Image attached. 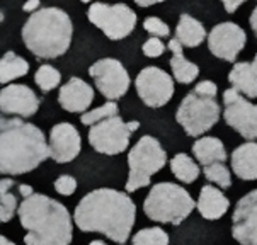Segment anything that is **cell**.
Listing matches in <instances>:
<instances>
[{
  "label": "cell",
  "mask_w": 257,
  "mask_h": 245,
  "mask_svg": "<svg viewBox=\"0 0 257 245\" xmlns=\"http://www.w3.org/2000/svg\"><path fill=\"white\" fill-rule=\"evenodd\" d=\"M17 216L28 230L26 245H70L73 240L72 216L56 199L45 194H31L19 204Z\"/></svg>",
  "instance_id": "obj_3"
},
{
  "label": "cell",
  "mask_w": 257,
  "mask_h": 245,
  "mask_svg": "<svg viewBox=\"0 0 257 245\" xmlns=\"http://www.w3.org/2000/svg\"><path fill=\"white\" fill-rule=\"evenodd\" d=\"M228 82L240 94L249 99H257V53L254 60L235 63L228 73Z\"/></svg>",
  "instance_id": "obj_18"
},
{
  "label": "cell",
  "mask_w": 257,
  "mask_h": 245,
  "mask_svg": "<svg viewBox=\"0 0 257 245\" xmlns=\"http://www.w3.org/2000/svg\"><path fill=\"white\" fill-rule=\"evenodd\" d=\"M232 170L242 181H257V143L247 142L232 153Z\"/></svg>",
  "instance_id": "obj_19"
},
{
  "label": "cell",
  "mask_w": 257,
  "mask_h": 245,
  "mask_svg": "<svg viewBox=\"0 0 257 245\" xmlns=\"http://www.w3.org/2000/svg\"><path fill=\"white\" fill-rule=\"evenodd\" d=\"M132 243L133 245H169V235L160 226L143 228L135 233Z\"/></svg>",
  "instance_id": "obj_30"
},
{
  "label": "cell",
  "mask_w": 257,
  "mask_h": 245,
  "mask_svg": "<svg viewBox=\"0 0 257 245\" xmlns=\"http://www.w3.org/2000/svg\"><path fill=\"white\" fill-rule=\"evenodd\" d=\"M243 2H247V0H221L225 11L228 12V14H233V12L237 11V9L240 7Z\"/></svg>",
  "instance_id": "obj_35"
},
{
  "label": "cell",
  "mask_w": 257,
  "mask_h": 245,
  "mask_svg": "<svg viewBox=\"0 0 257 245\" xmlns=\"http://www.w3.org/2000/svg\"><path fill=\"white\" fill-rule=\"evenodd\" d=\"M135 89L148 107H162L174 95V80L159 67H145L135 80Z\"/></svg>",
  "instance_id": "obj_12"
},
{
  "label": "cell",
  "mask_w": 257,
  "mask_h": 245,
  "mask_svg": "<svg viewBox=\"0 0 257 245\" xmlns=\"http://www.w3.org/2000/svg\"><path fill=\"white\" fill-rule=\"evenodd\" d=\"M143 29L155 38H167L169 33H171L169 26L165 24L162 19H159V17H147V19L143 21Z\"/></svg>",
  "instance_id": "obj_31"
},
{
  "label": "cell",
  "mask_w": 257,
  "mask_h": 245,
  "mask_svg": "<svg viewBox=\"0 0 257 245\" xmlns=\"http://www.w3.org/2000/svg\"><path fill=\"white\" fill-rule=\"evenodd\" d=\"M29 72V63L12 51H7L0 61V84H9L14 78L24 77Z\"/></svg>",
  "instance_id": "obj_24"
},
{
  "label": "cell",
  "mask_w": 257,
  "mask_h": 245,
  "mask_svg": "<svg viewBox=\"0 0 257 245\" xmlns=\"http://www.w3.org/2000/svg\"><path fill=\"white\" fill-rule=\"evenodd\" d=\"M0 172L2 176H21L38 167L50 157V145L38 126L23 119L0 121Z\"/></svg>",
  "instance_id": "obj_2"
},
{
  "label": "cell",
  "mask_w": 257,
  "mask_h": 245,
  "mask_svg": "<svg viewBox=\"0 0 257 245\" xmlns=\"http://www.w3.org/2000/svg\"><path fill=\"white\" fill-rule=\"evenodd\" d=\"M17 191H19V194L23 196V198H29L31 194H34L33 187L29 186V184H19V186H17Z\"/></svg>",
  "instance_id": "obj_37"
},
{
  "label": "cell",
  "mask_w": 257,
  "mask_h": 245,
  "mask_svg": "<svg viewBox=\"0 0 257 245\" xmlns=\"http://www.w3.org/2000/svg\"><path fill=\"white\" fill-rule=\"evenodd\" d=\"M194 206V199L184 187L174 182H159L145 198L143 211L157 223L181 225L193 213Z\"/></svg>",
  "instance_id": "obj_5"
},
{
  "label": "cell",
  "mask_w": 257,
  "mask_h": 245,
  "mask_svg": "<svg viewBox=\"0 0 257 245\" xmlns=\"http://www.w3.org/2000/svg\"><path fill=\"white\" fill-rule=\"evenodd\" d=\"M82 148V140L77 128L70 122L55 125L50 131V159L56 164H67L77 159Z\"/></svg>",
  "instance_id": "obj_15"
},
{
  "label": "cell",
  "mask_w": 257,
  "mask_h": 245,
  "mask_svg": "<svg viewBox=\"0 0 257 245\" xmlns=\"http://www.w3.org/2000/svg\"><path fill=\"white\" fill-rule=\"evenodd\" d=\"M143 53H145L147 58H159L165 53V45L160 41V38L152 36L143 43Z\"/></svg>",
  "instance_id": "obj_32"
},
{
  "label": "cell",
  "mask_w": 257,
  "mask_h": 245,
  "mask_svg": "<svg viewBox=\"0 0 257 245\" xmlns=\"http://www.w3.org/2000/svg\"><path fill=\"white\" fill-rule=\"evenodd\" d=\"M80 2H84V4H87V2H92V0H80Z\"/></svg>",
  "instance_id": "obj_42"
},
{
  "label": "cell",
  "mask_w": 257,
  "mask_h": 245,
  "mask_svg": "<svg viewBox=\"0 0 257 245\" xmlns=\"http://www.w3.org/2000/svg\"><path fill=\"white\" fill-rule=\"evenodd\" d=\"M167 164V153L154 137H142L128 153L130 174L126 181V192L150 186V177L164 169Z\"/></svg>",
  "instance_id": "obj_6"
},
{
  "label": "cell",
  "mask_w": 257,
  "mask_h": 245,
  "mask_svg": "<svg viewBox=\"0 0 257 245\" xmlns=\"http://www.w3.org/2000/svg\"><path fill=\"white\" fill-rule=\"evenodd\" d=\"M132 133L133 131L130 130L128 122H124L119 114H116L90 126L89 143L99 153L117 155L128 148Z\"/></svg>",
  "instance_id": "obj_10"
},
{
  "label": "cell",
  "mask_w": 257,
  "mask_h": 245,
  "mask_svg": "<svg viewBox=\"0 0 257 245\" xmlns=\"http://www.w3.org/2000/svg\"><path fill=\"white\" fill-rule=\"evenodd\" d=\"M89 245H107V243H104V242H101V240H92Z\"/></svg>",
  "instance_id": "obj_41"
},
{
  "label": "cell",
  "mask_w": 257,
  "mask_h": 245,
  "mask_svg": "<svg viewBox=\"0 0 257 245\" xmlns=\"http://www.w3.org/2000/svg\"><path fill=\"white\" fill-rule=\"evenodd\" d=\"M167 48L171 50V68L174 73V78H176L179 84H191L194 82L199 75V68L198 65H194L193 61H189L182 53V45L177 38H172L169 41Z\"/></svg>",
  "instance_id": "obj_21"
},
{
  "label": "cell",
  "mask_w": 257,
  "mask_h": 245,
  "mask_svg": "<svg viewBox=\"0 0 257 245\" xmlns=\"http://www.w3.org/2000/svg\"><path fill=\"white\" fill-rule=\"evenodd\" d=\"M203 172L208 181L220 186L221 189H228L232 186V176H230V170L225 167L223 162H215V164L204 165Z\"/></svg>",
  "instance_id": "obj_29"
},
{
  "label": "cell",
  "mask_w": 257,
  "mask_h": 245,
  "mask_svg": "<svg viewBox=\"0 0 257 245\" xmlns=\"http://www.w3.org/2000/svg\"><path fill=\"white\" fill-rule=\"evenodd\" d=\"M223 119L230 128H233L242 138H257V104L249 102L243 94L235 87L223 92Z\"/></svg>",
  "instance_id": "obj_9"
},
{
  "label": "cell",
  "mask_w": 257,
  "mask_h": 245,
  "mask_svg": "<svg viewBox=\"0 0 257 245\" xmlns=\"http://www.w3.org/2000/svg\"><path fill=\"white\" fill-rule=\"evenodd\" d=\"M193 153L196 157V160L203 165H210L215 162H223L226 160V152L225 145L221 143V140L215 137H204L194 142L193 145Z\"/></svg>",
  "instance_id": "obj_23"
},
{
  "label": "cell",
  "mask_w": 257,
  "mask_h": 245,
  "mask_svg": "<svg viewBox=\"0 0 257 245\" xmlns=\"http://www.w3.org/2000/svg\"><path fill=\"white\" fill-rule=\"evenodd\" d=\"M0 245H17V243H14V242H11V240H9L7 237H0Z\"/></svg>",
  "instance_id": "obj_39"
},
{
  "label": "cell",
  "mask_w": 257,
  "mask_h": 245,
  "mask_svg": "<svg viewBox=\"0 0 257 245\" xmlns=\"http://www.w3.org/2000/svg\"><path fill=\"white\" fill-rule=\"evenodd\" d=\"M220 104L215 97L198 94L194 89L187 92L177 107L176 119L189 137H201L210 131L220 119Z\"/></svg>",
  "instance_id": "obj_7"
},
{
  "label": "cell",
  "mask_w": 257,
  "mask_h": 245,
  "mask_svg": "<svg viewBox=\"0 0 257 245\" xmlns=\"http://www.w3.org/2000/svg\"><path fill=\"white\" fill-rule=\"evenodd\" d=\"M232 235L238 245H257V189L238 199L232 216Z\"/></svg>",
  "instance_id": "obj_14"
},
{
  "label": "cell",
  "mask_w": 257,
  "mask_h": 245,
  "mask_svg": "<svg viewBox=\"0 0 257 245\" xmlns=\"http://www.w3.org/2000/svg\"><path fill=\"white\" fill-rule=\"evenodd\" d=\"M194 90L198 92V94L210 95V97H216V94H218V87L211 80H203V82H199V84H196Z\"/></svg>",
  "instance_id": "obj_34"
},
{
  "label": "cell",
  "mask_w": 257,
  "mask_h": 245,
  "mask_svg": "<svg viewBox=\"0 0 257 245\" xmlns=\"http://www.w3.org/2000/svg\"><path fill=\"white\" fill-rule=\"evenodd\" d=\"M137 206L128 192L95 189L78 201L73 220L82 231L102 233L116 243H124L133 230Z\"/></svg>",
  "instance_id": "obj_1"
},
{
  "label": "cell",
  "mask_w": 257,
  "mask_h": 245,
  "mask_svg": "<svg viewBox=\"0 0 257 245\" xmlns=\"http://www.w3.org/2000/svg\"><path fill=\"white\" fill-rule=\"evenodd\" d=\"M171 170L176 176V179H179L184 184H193L196 179L199 177V167L196 165V162L191 159L186 153H177L171 159Z\"/></svg>",
  "instance_id": "obj_25"
},
{
  "label": "cell",
  "mask_w": 257,
  "mask_h": 245,
  "mask_svg": "<svg viewBox=\"0 0 257 245\" xmlns=\"http://www.w3.org/2000/svg\"><path fill=\"white\" fill-rule=\"evenodd\" d=\"M128 126H130V130L135 131V130L140 128V122H138V121H130V122H128Z\"/></svg>",
  "instance_id": "obj_40"
},
{
  "label": "cell",
  "mask_w": 257,
  "mask_h": 245,
  "mask_svg": "<svg viewBox=\"0 0 257 245\" xmlns=\"http://www.w3.org/2000/svg\"><path fill=\"white\" fill-rule=\"evenodd\" d=\"M89 75L92 77L95 87L107 100H117L130 89V75L119 60L102 58L97 60L89 68Z\"/></svg>",
  "instance_id": "obj_11"
},
{
  "label": "cell",
  "mask_w": 257,
  "mask_h": 245,
  "mask_svg": "<svg viewBox=\"0 0 257 245\" xmlns=\"http://www.w3.org/2000/svg\"><path fill=\"white\" fill-rule=\"evenodd\" d=\"M117 111H119V109H117L116 100H107L101 107H95L92 111H85L84 114L80 116V121H82V125L94 126V125H97V122L107 119V117L116 116Z\"/></svg>",
  "instance_id": "obj_28"
},
{
  "label": "cell",
  "mask_w": 257,
  "mask_h": 245,
  "mask_svg": "<svg viewBox=\"0 0 257 245\" xmlns=\"http://www.w3.org/2000/svg\"><path fill=\"white\" fill-rule=\"evenodd\" d=\"M73 26L68 14L58 7L33 12L23 28V41L36 58L55 60L67 53L72 43Z\"/></svg>",
  "instance_id": "obj_4"
},
{
  "label": "cell",
  "mask_w": 257,
  "mask_h": 245,
  "mask_svg": "<svg viewBox=\"0 0 257 245\" xmlns=\"http://www.w3.org/2000/svg\"><path fill=\"white\" fill-rule=\"evenodd\" d=\"M39 4H41L39 0H28V2L23 6V11L24 12H31V14H33V12L39 11Z\"/></svg>",
  "instance_id": "obj_36"
},
{
  "label": "cell",
  "mask_w": 257,
  "mask_h": 245,
  "mask_svg": "<svg viewBox=\"0 0 257 245\" xmlns=\"http://www.w3.org/2000/svg\"><path fill=\"white\" fill-rule=\"evenodd\" d=\"M176 38L179 39L182 46L196 48L206 39V29L193 16L182 14L176 28Z\"/></svg>",
  "instance_id": "obj_22"
},
{
  "label": "cell",
  "mask_w": 257,
  "mask_h": 245,
  "mask_svg": "<svg viewBox=\"0 0 257 245\" xmlns=\"http://www.w3.org/2000/svg\"><path fill=\"white\" fill-rule=\"evenodd\" d=\"M14 186L12 179H2L0 181V221L7 223L12 220L17 208V198L11 192V187Z\"/></svg>",
  "instance_id": "obj_26"
},
{
  "label": "cell",
  "mask_w": 257,
  "mask_h": 245,
  "mask_svg": "<svg viewBox=\"0 0 257 245\" xmlns=\"http://www.w3.org/2000/svg\"><path fill=\"white\" fill-rule=\"evenodd\" d=\"M94 100V90L87 82L72 77L67 84L60 87L58 102L67 112H85Z\"/></svg>",
  "instance_id": "obj_17"
},
{
  "label": "cell",
  "mask_w": 257,
  "mask_h": 245,
  "mask_svg": "<svg viewBox=\"0 0 257 245\" xmlns=\"http://www.w3.org/2000/svg\"><path fill=\"white\" fill-rule=\"evenodd\" d=\"M87 17L97 26L109 39H123L133 33L137 26V14L126 4H104L95 2L89 7Z\"/></svg>",
  "instance_id": "obj_8"
},
{
  "label": "cell",
  "mask_w": 257,
  "mask_h": 245,
  "mask_svg": "<svg viewBox=\"0 0 257 245\" xmlns=\"http://www.w3.org/2000/svg\"><path fill=\"white\" fill-rule=\"evenodd\" d=\"M34 82L43 92H51L62 82V73L53 65H41L34 75Z\"/></svg>",
  "instance_id": "obj_27"
},
{
  "label": "cell",
  "mask_w": 257,
  "mask_h": 245,
  "mask_svg": "<svg viewBox=\"0 0 257 245\" xmlns=\"http://www.w3.org/2000/svg\"><path fill=\"white\" fill-rule=\"evenodd\" d=\"M55 189H56V192H60L62 196H72L73 192H75V189H77V181L72 176L63 174V176H60L55 181Z\"/></svg>",
  "instance_id": "obj_33"
},
{
  "label": "cell",
  "mask_w": 257,
  "mask_h": 245,
  "mask_svg": "<svg viewBox=\"0 0 257 245\" xmlns=\"http://www.w3.org/2000/svg\"><path fill=\"white\" fill-rule=\"evenodd\" d=\"M39 99L31 87L23 84H11L0 92V111L2 114H14L21 117H31L36 114Z\"/></svg>",
  "instance_id": "obj_16"
},
{
  "label": "cell",
  "mask_w": 257,
  "mask_h": 245,
  "mask_svg": "<svg viewBox=\"0 0 257 245\" xmlns=\"http://www.w3.org/2000/svg\"><path fill=\"white\" fill-rule=\"evenodd\" d=\"M247 41L245 31L235 23L216 24L208 34V48L216 58L235 61Z\"/></svg>",
  "instance_id": "obj_13"
},
{
  "label": "cell",
  "mask_w": 257,
  "mask_h": 245,
  "mask_svg": "<svg viewBox=\"0 0 257 245\" xmlns=\"http://www.w3.org/2000/svg\"><path fill=\"white\" fill-rule=\"evenodd\" d=\"M249 23H250V28L252 31H254V34L257 36V6L255 9L252 11V14H250V19H249Z\"/></svg>",
  "instance_id": "obj_38"
},
{
  "label": "cell",
  "mask_w": 257,
  "mask_h": 245,
  "mask_svg": "<svg viewBox=\"0 0 257 245\" xmlns=\"http://www.w3.org/2000/svg\"><path fill=\"white\" fill-rule=\"evenodd\" d=\"M230 201L226 196H223V192L213 186H203L201 192H199L198 203L196 208L201 213L203 218L206 220H218L223 214L228 211Z\"/></svg>",
  "instance_id": "obj_20"
}]
</instances>
